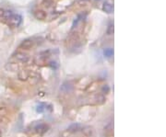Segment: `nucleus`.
I'll return each instance as SVG.
<instances>
[{
	"label": "nucleus",
	"instance_id": "nucleus-1",
	"mask_svg": "<svg viewBox=\"0 0 166 137\" xmlns=\"http://www.w3.org/2000/svg\"><path fill=\"white\" fill-rule=\"evenodd\" d=\"M22 23V17L19 14H13L11 17L7 19V24L13 28H18Z\"/></svg>",
	"mask_w": 166,
	"mask_h": 137
},
{
	"label": "nucleus",
	"instance_id": "nucleus-2",
	"mask_svg": "<svg viewBox=\"0 0 166 137\" xmlns=\"http://www.w3.org/2000/svg\"><path fill=\"white\" fill-rule=\"evenodd\" d=\"M34 130H35V132H36L37 134H39V135H43V134H45L47 132H48V130H49V126L47 124H45V123H39V124H37L36 126H35V128H34Z\"/></svg>",
	"mask_w": 166,
	"mask_h": 137
},
{
	"label": "nucleus",
	"instance_id": "nucleus-3",
	"mask_svg": "<svg viewBox=\"0 0 166 137\" xmlns=\"http://www.w3.org/2000/svg\"><path fill=\"white\" fill-rule=\"evenodd\" d=\"M102 11H104L105 13L111 14L114 12V3L111 0H107L102 5Z\"/></svg>",
	"mask_w": 166,
	"mask_h": 137
},
{
	"label": "nucleus",
	"instance_id": "nucleus-4",
	"mask_svg": "<svg viewBox=\"0 0 166 137\" xmlns=\"http://www.w3.org/2000/svg\"><path fill=\"white\" fill-rule=\"evenodd\" d=\"M14 13L12 10L5 9L0 7V19H6V20H7Z\"/></svg>",
	"mask_w": 166,
	"mask_h": 137
},
{
	"label": "nucleus",
	"instance_id": "nucleus-5",
	"mask_svg": "<svg viewBox=\"0 0 166 137\" xmlns=\"http://www.w3.org/2000/svg\"><path fill=\"white\" fill-rule=\"evenodd\" d=\"M33 44H34V41L31 40V39H26V40H24L21 43L19 48L23 49V50H30L33 48Z\"/></svg>",
	"mask_w": 166,
	"mask_h": 137
},
{
	"label": "nucleus",
	"instance_id": "nucleus-6",
	"mask_svg": "<svg viewBox=\"0 0 166 137\" xmlns=\"http://www.w3.org/2000/svg\"><path fill=\"white\" fill-rule=\"evenodd\" d=\"M73 85L71 84V83H68V82H65L64 84H63L61 87H60V90L62 92H64L66 94H68V93H70V92H72L73 91Z\"/></svg>",
	"mask_w": 166,
	"mask_h": 137
},
{
	"label": "nucleus",
	"instance_id": "nucleus-7",
	"mask_svg": "<svg viewBox=\"0 0 166 137\" xmlns=\"http://www.w3.org/2000/svg\"><path fill=\"white\" fill-rule=\"evenodd\" d=\"M15 57L19 62L23 63V64H26V63H28V61H29V59H30L29 56H28L27 54L23 53H17Z\"/></svg>",
	"mask_w": 166,
	"mask_h": 137
},
{
	"label": "nucleus",
	"instance_id": "nucleus-8",
	"mask_svg": "<svg viewBox=\"0 0 166 137\" xmlns=\"http://www.w3.org/2000/svg\"><path fill=\"white\" fill-rule=\"evenodd\" d=\"M34 17L36 18L37 19H40V20H43V19H45L46 17H47V13L45 12L44 10H42V9H39V10H36L34 12Z\"/></svg>",
	"mask_w": 166,
	"mask_h": 137
},
{
	"label": "nucleus",
	"instance_id": "nucleus-9",
	"mask_svg": "<svg viewBox=\"0 0 166 137\" xmlns=\"http://www.w3.org/2000/svg\"><path fill=\"white\" fill-rule=\"evenodd\" d=\"M68 130L70 132H78L81 130V125L78 123H71Z\"/></svg>",
	"mask_w": 166,
	"mask_h": 137
},
{
	"label": "nucleus",
	"instance_id": "nucleus-10",
	"mask_svg": "<svg viewBox=\"0 0 166 137\" xmlns=\"http://www.w3.org/2000/svg\"><path fill=\"white\" fill-rule=\"evenodd\" d=\"M30 76V73L27 71V70H21L19 73H18V77L19 80H22V81H26L28 78Z\"/></svg>",
	"mask_w": 166,
	"mask_h": 137
},
{
	"label": "nucleus",
	"instance_id": "nucleus-11",
	"mask_svg": "<svg viewBox=\"0 0 166 137\" xmlns=\"http://www.w3.org/2000/svg\"><path fill=\"white\" fill-rule=\"evenodd\" d=\"M46 103H43V102H39L36 107H35V109H36V112L37 113H43L46 111Z\"/></svg>",
	"mask_w": 166,
	"mask_h": 137
},
{
	"label": "nucleus",
	"instance_id": "nucleus-12",
	"mask_svg": "<svg viewBox=\"0 0 166 137\" xmlns=\"http://www.w3.org/2000/svg\"><path fill=\"white\" fill-rule=\"evenodd\" d=\"M82 134L84 136L86 137H90L92 134H93V129L92 127H90V126H86L82 129Z\"/></svg>",
	"mask_w": 166,
	"mask_h": 137
},
{
	"label": "nucleus",
	"instance_id": "nucleus-13",
	"mask_svg": "<svg viewBox=\"0 0 166 137\" xmlns=\"http://www.w3.org/2000/svg\"><path fill=\"white\" fill-rule=\"evenodd\" d=\"M81 19H83V14H78L77 16V18H75V19L73 20V23H72V28L71 30H74L75 28H77V26L78 25V23L81 21Z\"/></svg>",
	"mask_w": 166,
	"mask_h": 137
},
{
	"label": "nucleus",
	"instance_id": "nucleus-14",
	"mask_svg": "<svg viewBox=\"0 0 166 137\" xmlns=\"http://www.w3.org/2000/svg\"><path fill=\"white\" fill-rule=\"evenodd\" d=\"M104 56L107 59H110L114 56V49L113 48H105L104 50Z\"/></svg>",
	"mask_w": 166,
	"mask_h": 137
},
{
	"label": "nucleus",
	"instance_id": "nucleus-15",
	"mask_svg": "<svg viewBox=\"0 0 166 137\" xmlns=\"http://www.w3.org/2000/svg\"><path fill=\"white\" fill-rule=\"evenodd\" d=\"M6 68L9 70V71H12V72H16L19 70V65L15 63H9L6 65Z\"/></svg>",
	"mask_w": 166,
	"mask_h": 137
},
{
	"label": "nucleus",
	"instance_id": "nucleus-16",
	"mask_svg": "<svg viewBox=\"0 0 166 137\" xmlns=\"http://www.w3.org/2000/svg\"><path fill=\"white\" fill-rule=\"evenodd\" d=\"M110 90L111 89H110V87L108 85H104L101 88V91L102 93V95H107V94L110 93Z\"/></svg>",
	"mask_w": 166,
	"mask_h": 137
},
{
	"label": "nucleus",
	"instance_id": "nucleus-17",
	"mask_svg": "<svg viewBox=\"0 0 166 137\" xmlns=\"http://www.w3.org/2000/svg\"><path fill=\"white\" fill-rule=\"evenodd\" d=\"M104 131L106 132H113V130H114V123H107L104 126Z\"/></svg>",
	"mask_w": 166,
	"mask_h": 137
},
{
	"label": "nucleus",
	"instance_id": "nucleus-18",
	"mask_svg": "<svg viewBox=\"0 0 166 137\" xmlns=\"http://www.w3.org/2000/svg\"><path fill=\"white\" fill-rule=\"evenodd\" d=\"M96 99H97V103L100 105L104 104L105 102V97L104 95H98L96 97Z\"/></svg>",
	"mask_w": 166,
	"mask_h": 137
},
{
	"label": "nucleus",
	"instance_id": "nucleus-19",
	"mask_svg": "<svg viewBox=\"0 0 166 137\" xmlns=\"http://www.w3.org/2000/svg\"><path fill=\"white\" fill-rule=\"evenodd\" d=\"M106 33L108 35H112L114 34V23H110L108 28H107V30H106Z\"/></svg>",
	"mask_w": 166,
	"mask_h": 137
},
{
	"label": "nucleus",
	"instance_id": "nucleus-20",
	"mask_svg": "<svg viewBox=\"0 0 166 137\" xmlns=\"http://www.w3.org/2000/svg\"><path fill=\"white\" fill-rule=\"evenodd\" d=\"M49 65H50V67L54 69V70H56L58 68V64L56 62H54V61H52V62H50L49 63Z\"/></svg>",
	"mask_w": 166,
	"mask_h": 137
},
{
	"label": "nucleus",
	"instance_id": "nucleus-21",
	"mask_svg": "<svg viewBox=\"0 0 166 137\" xmlns=\"http://www.w3.org/2000/svg\"><path fill=\"white\" fill-rule=\"evenodd\" d=\"M7 113V109L5 107H0V116H4Z\"/></svg>",
	"mask_w": 166,
	"mask_h": 137
},
{
	"label": "nucleus",
	"instance_id": "nucleus-22",
	"mask_svg": "<svg viewBox=\"0 0 166 137\" xmlns=\"http://www.w3.org/2000/svg\"><path fill=\"white\" fill-rule=\"evenodd\" d=\"M23 121H24V119H23V116H22V114H21V115H19V129L22 128V123H23Z\"/></svg>",
	"mask_w": 166,
	"mask_h": 137
},
{
	"label": "nucleus",
	"instance_id": "nucleus-23",
	"mask_svg": "<svg viewBox=\"0 0 166 137\" xmlns=\"http://www.w3.org/2000/svg\"><path fill=\"white\" fill-rule=\"evenodd\" d=\"M52 3H53V0H43V4L46 7H50Z\"/></svg>",
	"mask_w": 166,
	"mask_h": 137
},
{
	"label": "nucleus",
	"instance_id": "nucleus-24",
	"mask_svg": "<svg viewBox=\"0 0 166 137\" xmlns=\"http://www.w3.org/2000/svg\"><path fill=\"white\" fill-rule=\"evenodd\" d=\"M1 136H2V132L0 131V137H1Z\"/></svg>",
	"mask_w": 166,
	"mask_h": 137
},
{
	"label": "nucleus",
	"instance_id": "nucleus-25",
	"mask_svg": "<svg viewBox=\"0 0 166 137\" xmlns=\"http://www.w3.org/2000/svg\"><path fill=\"white\" fill-rule=\"evenodd\" d=\"M98 1H99V0H98Z\"/></svg>",
	"mask_w": 166,
	"mask_h": 137
}]
</instances>
